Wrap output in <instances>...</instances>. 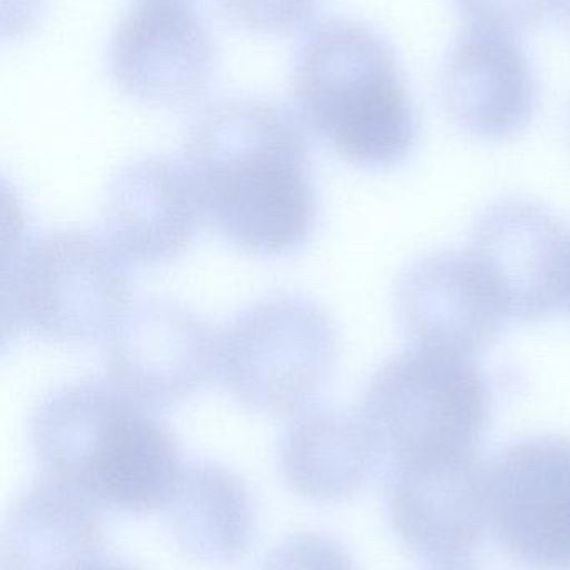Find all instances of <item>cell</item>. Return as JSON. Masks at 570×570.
Listing matches in <instances>:
<instances>
[{"mask_svg":"<svg viewBox=\"0 0 570 570\" xmlns=\"http://www.w3.org/2000/svg\"><path fill=\"white\" fill-rule=\"evenodd\" d=\"M299 122L278 102L229 98L189 126L185 165L203 216L239 252L282 258L315 233L318 199Z\"/></svg>","mask_w":570,"mask_h":570,"instance_id":"1","label":"cell"},{"mask_svg":"<svg viewBox=\"0 0 570 570\" xmlns=\"http://www.w3.org/2000/svg\"><path fill=\"white\" fill-rule=\"evenodd\" d=\"M31 443L45 476L96 507L132 515L166 510L186 465L158 410L108 379L46 395L32 415Z\"/></svg>","mask_w":570,"mask_h":570,"instance_id":"2","label":"cell"},{"mask_svg":"<svg viewBox=\"0 0 570 570\" xmlns=\"http://www.w3.org/2000/svg\"><path fill=\"white\" fill-rule=\"evenodd\" d=\"M289 81L299 121L350 165L393 168L415 148L419 116L395 52L368 26L318 22L296 49Z\"/></svg>","mask_w":570,"mask_h":570,"instance_id":"3","label":"cell"},{"mask_svg":"<svg viewBox=\"0 0 570 570\" xmlns=\"http://www.w3.org/2000/svg\"><path fill=\"white\" fill-rule=\"evenodd\" d=\"M128 263L78 229L18 232L6 246L4 340L81 345L106 338L129 309Z\"/></svg>","mask_w":570,"mask_h":570,"instance_id":"4","label":"cell"},{"mask_svg":"<svg viewBox=\"0 0 570 570\" xmlns=\"http://www.w3.org/2000/svg\"><path fill=\"white\" fill-rule=\"evenodd\" d=\"M490 410L489 382L473 356L422 345L383 363L360 406L389 463L475 450Z\"/></svg>","mask_w":570,"mask_h":570,"instance_id":"5","label":"cell"},{"mask_svg":"<svg viewBox=\"0 0 570 570\" xmlns=\"http://www.w3.org/2000/svg\"><path fill=\"white\" fill-rule=\"evenodd\" d=\"M338 333L312 299L253 303L218 335V376L242 405L268 415L303 412L332 379Z\"/></svg>","mask_w":570,"mask_h":570,"instance_id":"6","label":"cell"},{"mask_svg":"<svg viewBox=\"0 0 570 570\" xmlns=\"http://www.w3.org/2000/svg\"><path fill=\"white\" fill-rule=\"evenodd\" d=\"M489 523L525 570H570V440H517L489 465Z\"/></svg>","mask_w":570,"mask_h":570,"instance_id":"7","label":"cell"},{"mask_svg":"<svg viewBox=\"0 0 570 570\" xmlns=\"http://www.w3.org/2000/svg\"><path fill=\"white\" fill-rule=\"evenodd\" d=\"M386 505L393 529L416 556L459 563L489 523V465L476 449L389 463Z\"/></svg>","mask_w":570,"mask_h":570,"instance_id":"8","label":"cell"},{"mask_svg":"<svg viewBox=\"0 0 570 570\" xmlns=\"http://www.w3.org/2000/svg\"><path fill=\"white\" fill-rule=\"evenodd\" d=\"M106 379L151 409L191 396L218 372V335L198 313L145 299L106 336Z\"/></svg>","mask_w":570,"mask_h":570,"instance_id":"9","label":"cell"},{"mask_svg":"<svg viewBox=\"0 0 570 570\" xmlns=\"http://www.w3.org/2000/svg\"><path fill=\"white\" fill-rule=\"evenodd\" d=\"M215 38L185 2L142 0L109 45V69L129 98L156 108L198 101L213 81Z\"/></svg>","mask_w":570,"mask_h":570,"instance_id":"10","label":"cell"},{"mask_svg":"<svg viewBox=\"0 0 570 570\" xmlns=\"http://www.w3.org/2000/svg\"><path fill=\"white\" fill-rule=\"evenodd\" d=\"M395 302L413 345L469 356L495 342L510 320L499 288L469 249L432 253L410 265Z\"/></svg>","mask_w":570,"mask_h":570,"instance_id":"11","label":"cell"},{"mask_svg":"<svg viewBox=\"0 0 570 570\" xmlns=\"http://www.w3.org/2000/svg\"><path fill=\"white\" fill-rule=\"evenodd\" d=\"M569 238L549 209L507 198L483 212L466 249L495 283L510 320L535 323L562 306Z\"/></svg>","mask_w":570,"mask_h":570,"instance_id":"12","label":"cell"},{"mask_svg":"<svg viewBox=\"0 0 570 570\" xmlns=\"http://www.w3.org/2000/svg\"><path fill=\"white\" fill-rule=\"evenodd\" d=\"M205 222L198 193L185 163L151 156L125 166L106 198V239L136 266L178 259Z\"/></svg>","mask_w":570,"mask_h":570,"instance_id":"13","label":"cell"},{"mask_svg":"<svg viewBox=\"0 0 570 570\" xmlns=\"http://www.w3.org/2000/svg\"><path fill=\"white\" fill-rule=\"evenodd\" d=\"M442 95L453 125L482 141L513 138L535 115V75L507 36L466 29L446 61Z\"/></svg>","mask_w":570,"mask_h":570,"instance_id":"14","label":"cell"},{"mask_svg":"<svg viewBox=\"0 0 570 570\" xmlns=\"http://www.w3.org/2000/svg\"><path fill=\"white\" fill-rule=\"evenodd\" d=\"M383 459L362 413L309 409L286 429L279 466L289 489L313 502L352 499Z\"/></svg>","mask_w":570,"mask_h":570,"instance_id":"15","label":"cell"},{"mask_svg":"<svg viewBox=\"0 0 570 570\" xmlns=\"http://www.w3.org/2000/svg\"><path fill=\"white\" fill-rule=\"evenodd\" d=\"M95 503L42 476L12 505L2 532L0 570H72L101 556Z\"/></svg>","mask_w":570,"mask_h":570,"instance_id":"16","label":"cell"},{"mask_svg":"<svg viewBox=\"0 0 570 570\" xmlns=\"http://www.w3.org/2000/svg\"><path fill=\"white\" fill-rule=\"evenodd\" d=\"M166 512L176 546L203 566H235L252 547L256 520L252 493L219 463L186 462Z\"/></svg>","mask_w":570,"mask_h":570,"instance_id":"17","label":"cell"},{"mask_svg":"<svg viewBox=\"0 0 570 570\" xmlns=\"http://www.w3.org/2000/svg\"><path fill=\"white\" fill-rule=\"evenodd\" d=\"M453 4L472 31L517 39L539 26L559 0H453Z\"/></svg>","mask_w":570,"mask_h":570,"instance_id":"18","label":"cell"},{"mask_svg":"<svg viewBox=\"0 0 570 570\" xmlns=\"http://www.w3.org/2000/svg\"><path fill=\"white\" fill-rule=\"evenodd\" d=\"M232 24L258 35H289L315 14L320 0H215Z\"/></svg>","mask_w":570,"mask_h":570,"instance_id":"19","label":"cell"},{"mask_svg":"<svg viewBox=\"0 0 570 570\" xmlns=\"http://www.w3.org/2000/svg\"><path fill=\"white\" fill-rule=\"evenodd\" d=\"M262 570H356L348 550L325 533L288 537L272 550Z\"/></svg>","mask_w":570,"mask_h":570,"instance_id":"20","label":"cell"},{"mask_svg":"<svg viewBox=\"0 0 570 570\" xmlns=\"http://www.w3.org/2000/svg\"><path fill=\"white\" fill-rule=\"evenodd\" d=\"M72 570H135L128 563L122 560L111 559V557L96 556L92 559L86 560V562L79 563L76 569Z\"/></svg>","mask_w":570,"mask_h":570,"instance_id":"21","label":"cell"},{"mask_svg":"<svg viewBox=\"0 0 570 570\" xmlns=\"http://www.w3.org/2000/svg\"><path fill=\"white\" fill-rule=\"evenodd\" d=\"M562 305L570 309V238L567 248L566 273H563V299Z\"/></svg>","mask_w":570,"mask_h":570,"instance_id":"22","label":"cell"},{"mask_svg":"<svg viewBox=\"0 0 570 570\" xmlns=\"http://www.w3.org/2000/svg\"><path fill=\"white\" fill-rule=\"evenodd\" d=\"M557 9H559L560 14H562L563 21H566L567 26H569L570 28V0H559Z\"/></svg>","mask_w":570,"mask_h":570,"instance_id":"23","label":"cell"},{"mask_svg":"<svg viewBox=\"0 0 570 570\" xmlns=\"http://www.w3.org/2000/svg\"><path fill=\"white\" fill-rule=\"evenodd\" d=\"M436 570H479L475 567L462 566V563H452V566H440Z\"/></svg>","mask_w":570,"mask_h":570,"instance_id":"24","label":"cell"},{"mask_svg":"<svg viewBox=\"0 0 570 570\" xmlns=\"http://www.w3.org/2000/svg\"><path fill=\"white\" fill-rule=\"evenodd\" d=\"M163 2H186V0H163Z\"/></svg>","mask_w":570,"mask_h":570,"instance_id":"25","label":"cell"}]
</instances>
